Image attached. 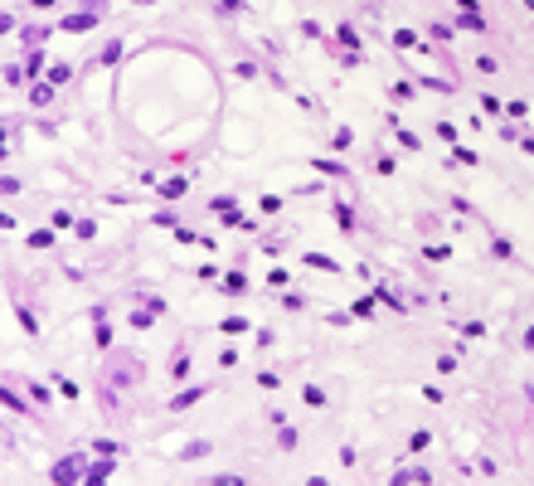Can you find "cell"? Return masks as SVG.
I'll use <instances>...</instances> for the list:
<instances>
[{"label": "cell", "mask_w": 534, "mask_h": 486, "mask_svg": "<svg viewBox=\"0 0 534 486\" xmlns=\"http://www.w3.org/2000/svg\"><path fill=\"white\" fill-rule=\"evenodd\" d=\"M59 29H68V34H83V29H93V15H68Z\"/></svg>", "instance_id": "cell-2"}, {"label": "cell", "mask_w": 534, "mask_h": 486, "mask_svg": "<svg viewBox=\"0 0 534 486\" xmlns=\"http://www.w3.org/2000/svg\"><path fill=\"white\" fill-rule=\"evenodd\" d=\"M399 482H427V472H423V467H403V472H399Z\"/></svg>", "instance_id": "cell-4"}, {"label": "cell", "mask_w": 534, "mask_h": 486, "mask_svg": "<svg viewBox=\"0 0 534 486\" xmlns=\"http://www.w3.org/2000/svg\"><path fill=\"white\" fill-rule=\"evenodd\" d=\"M306 263H311V268H325V273H335V268H340V263H330V258H325V253H311V258H306Z\"/></svg>", "instance_id": "cell-5"}, {"label": "cell", "mask_w": 534, "mask_h": 486, "mask_svg": "<svg viewBox=\"0 0 534 486\" xmlns=\"http://www.w3.org/2000/svg\"><path fill=\"white\" fill-rule=\"evenodd\" d=\"M0 229H15V219H10V214H0Z\"/></svg>", "instance_id": "cell-7"}, {"label": "cell", "mask_w": 534, "mask_h": 486, "mask_svg": "<svg viewBox=\"0 0 534 486\" xmlns=\"http://www.w3.org/2000/svg\"><path fill=\"white\" fill-rule=\"evenodd\" d=\"M161 194H165V199H180V194H185V180H180V176H175V180H165Z\"/></svg>", "instance_id": "cell-3"}, {"label": "cell", "mask_w": 534, "mask_h": 486, "mask_svg": "<svg viewBox=\"0 0 534 486\" xmlns=\"http://www.w3.org/2000/svg\"><path fill=\"white\" fill-rule=\"evenodd\" d=\"M20 190V180H15V176H0V194H15Z\"/></svg>", "instance_id": "cell-6"}, {"label": "cell", "mask_w": 534, "mask_h": 486, "mask_svg": "<svg viewBox=\"0 0 534 486\" xmlns=\"http://www.w3.org/2000/svg\"><path fill=\"white\" fill-rule=\"evenodd\" d=\"M34 5H49V0H34Z\"/></svg>", "instance_id": "cell-8"}, {"label": "cell", "mask_w": 534, "mask_h": 486, "mask_svg": "<svg viewBox=\"0 0 534 486\" xmlns=\"http://www.w3.org/2000/svg\"><path fill=\"white\" fill-rule=\"evenodd\" d=\"M78 477H88V467H83V457H78V452H73L68 462H59V467H54V482H78Z\"/></svg>", "instance_id": "cell-1"}, {"label": "cell", "mask_w": 534, "mask_h": 486, "mask_svg": "<svg viewBox=\"0 0 534 486\" xmlns=\"http://www.w3.org/2000/svg\"><path fill=\"white\" fill-rule=\"evenodd\" d=\"M141 5H146V0H141Z\"/></svg>", "instance_id": "cell-9"}]
</instances>
